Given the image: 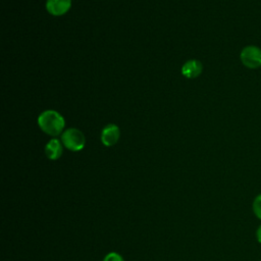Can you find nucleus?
<instances>
[{
    "label": "nucleus",
    "instance_id": "obj_5",
    "mask_svg": "<svg viewBox=\"0 0 261 261\" xmlns=\"http://www.w3.org/2000/svg\"><path fill=\"white\" fill-rule=\"evenodd\" d=\"M71 6V0H47V11L55 16L62 15L68 11Z\"/></svg>",
    "mask_w": 261,
    "mask_h": 261
},
{
    "label": "nucleus",
    "instance_id": "obj_7",
    "mask_svg": "<svg viewBox=\"0 0 261 261\" xmlns=\"http://www.w3.org/2000/svg\"><path fill=\"white\" fill-rule=\"evenodd\" d=\"M62 142H60L58 139H52L50 140L46 146H45V154L47 158L51 160H57L62 155Z\"/></svg>",
    "mask_w": 261,
    "mask_h": 261
},
{
    "label": "nucleus",
    "instance_id": "obj_8",
    "mask_svg": "<svg viewBox=\"0 0 261 261\" xmlns=\"http://www.w3.org/2000/svg\"><path fill=\"white\" fill-rule=\"evenodd\" d=\"M253 212L257 218L261 220V194L257 195L253 201Z\"/></svg>",
    "mask_w": 261,
    "mask_h": 261
},
{
    "label": "nucleus",
    "instance_id": "obj_6",
    "mask_svg": "<svg viewBox=\"0 0 261 261\" xmlns=\"http://www.w3.org/2000/svg\"><path fill=\"white\" fill-rule=\"evenodd\" d=\"M203 69L202 63L198 60H189L181 67V73L188 79H194L201 74Z\"/></svg>",
    "mask_w": 261,
    "mask_h": 261
},
{
    "label": "nucleus",
    "instance_id": "obj_10",
    "mask_svg": "<svg viewBox=\"0 0 261 261\" xmlns=\"http://www.w3.org/2000/svg\"><path fill=\"white\" fill-rule=\"evenodd\" d=\"M256 239H257V241L261 244V225L257 228V231H256Z\"/></svg>",
    "mask_w": 261,
    "mask_h": 261
},
{
    "label": "nucleus",
    "instance_id": "obj_3",
    "mask_svg": "<svg viewBox=\"0 0 261 261\" xmlns=\"http://www.w3.org/2000/svg\"><path fill=\"white\" fill-rule=\"evenodd\" d=\"M240 59L247 68L256 69L261 66V49L255 45H248L242 49Z\"/></svg>",
    "mask_w": 261,
    "mask_h": 261
},
{
    "label": "nucleus",
    "instance_id": "obj_1",
    "mask_svg": "<svg viewBox=\"0 0 261 261\" xmlns=\"http://www.w3.org/2000/svg\"><path fill=\"white\" fill-rule=\"evenodd\" d=\"M40 128L49 136L56 137L60 135L64 128L65 121L63 116L55 110H45L38 117Z\"/></svg>",
    "mask_w": 261,
    "mask_h": 261
},
{
    "label": "nucleus",
    "instance_id": "obj_4",
    "mask_svg": "<svg viewBox=\"0 0 261 261\" xmlns=\"http://www.w3.org/2000/svg\"><path fill=\"white\" fill-rule=\"evenodd\" d=\"M119 135L120 132L116 124H108L103 128L101 133V141L104 146L111 147L117 143Z\"/></svg>",
    "mask_w": 261,
    "mask_h": 261
},
{
    "label": "nucleus",
    "instance_id": "obj_9",
    "mask_svg": "<svg viewBox=\"0 0 261 261\" xmlns=\"http://www.w3.org/2000/svg\"><path fill=\"white\" fill-rule=\"evenodd\" d=\"M103 261H124V259L120 254H118L116 252H109L103 258Z\"/></svg>",
    "mask_w": 261,
    "mask_h": 261
},
{
    "label": "nucleus",
    "instance_id": "obj_2",
    "mask_svg": "<svg viewBox=\"0 0 261 261\" xmlns=\"http://www.w3.org/2000/svg\"><path fill=\"white\" fill-rule=\"evenodd\" d=\"M61 142L70 151H80L85 147L86 139L84 134L76 128H67L61 135Z\"/></svg>",
    "mask_w": 261,
    "mask_h": 261
}]
</instances>
